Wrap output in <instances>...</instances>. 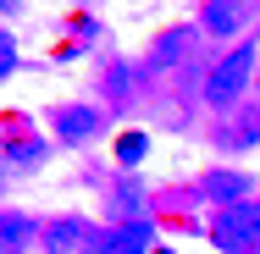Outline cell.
<instances>
[{"instance_id":"cell-2","label":"cell","mask_w":260,"mask_h":254,"mask_svg":"<svg viewBox=\"0 0 260 254\" xmlns=\"http://www.w3.org/2000/svg\"><path fill=\"white\" fill-rule=\"evenodd\" d=\"M210 238H216V249H221V254H255L260 249V215H255V204H233V210H221V215L210 221Z\"/></svg>"},{"instance_id":"cell-8","label":"cell","mask_w":260,"mask_h":254,"mask_svg":"<svg viewBox=\"0 0 260 254\" xmlns=\"http://www.w3.org/2000/svg\"><path fill=\"white\" fill-rule=\"evenodd\" d=\"M28 238H34V221L17 215V210H6V215H0V254H22Z\"/></svg>"},{"instance_id":"cell-10","label":"cell","mask_w":260,"mask_h":254,"mask_svg":"<svg viewBox=\"0 0 260 254\" xmlns=\"http://www.w3.org/2000/svg\"><path fill=\"white\" fill-rule=\"evenodd\" d=\"M227 144H238V150H249V144H260V105L255 111H244L238 122H233V133H221Z\"/></svg>"},{"instance_id":"cell-12","label":"cell","mask_w":260,"mask_h":254,"mask_svg":"<svg viewBox=\"0 0 260 254\" xmlns=\"http://www.w3.org/2000/svg\"><path fill=\"white\" fill-rule=\"evenodd\" d=\"M39 160H45V144H22V150L11 144V166H17V171H22V166H39Z\"/></svg>"},{"instance_id":"cell-5","label":"cell","mask_w":260,"mask_h":254,"mask_svg":"<svg viewBox=\"0 0 260 254\" xmlns=\"http://www.w3.org/2000/svg\"><path fill=\"white\" fill-rule=\"evenodd\" d=\"M205 194L221 204V210L249 204V177H244V171H210V177H205Z\"/></svg>"},{"instance_id":"cell-18","label":"cell","mask_w":260,"mask_h":254,"mask_svg":"<svg viewBox=\"0 0 260 254\" xmlns=\"http://www.w3.org/2000/svg\"><path fill=\"white\" fill-rule=\"evenodd\" d=\"M0 183H6V177H0Z\"/></svg>"},{"instance_id":"cell-15","label":"cell","mask_w":260,"mask_h":254,"mask_svg":"<svg viewBox=\"0 0 260 254\" xmlns=\"http://www.w3.org/2000/svg\"><path fill=\"white\" fill-rule=\"evenodd\" d=\"M0 11H17V0H0Z\"/></svg>"},{"instance_id":"cell-9","label":"cell","mask_w":260,"mask_h":254,"mask_svg":"<svg viewBox=\"0 0 260 254\" xmlns=\"http://www.w3.org/2000/svg\"><path fill=\"white\" fill-rule=\"evenodd\" d=\"M78 243H83V221H72V215L55 221L50 232H45V249H50V254H72Z\"/></svg>"},{"instance_id":"cell-3","label":"cell","mask_w":260,"mask_h":254,"mask_svg":"<svg viewBox=\"0 0 260 254\" xmlns=\"http://www.w3.org/2000/svg\"><path fill=\"white\" fill-rule=\"evenodd\" d=\"M100 254H155V221L139 215V221H122L100 238Z\"/></svg>"},{"instance_id":"cell-6","label":"cell","mask_w":260,"mask_h":254,"mask_svg":"<svg viewBox=\"0 0 260 254\" xmlns=\"http://www.w3.org/2000/svg\"><path fill=\"white\" fill-rule=\"evenodd\" d=\"M188 45H194V33H188V28H172V33H160V39H155V50H150V72L172 66V61H183V55H188Z\"/></svg>"},{"instance_id":"cell-13","label":"cell","mask_w":260,"mask_h":254,"mask_svg":"<svg viewBox=\"0 0 260 254\" xmlns=\"http://www.w3.org/2000/svg\"><path fill=\"white\" fill-rule=\"evenodd\" d=\"M11 66H17V45L11 33H0V78H11Z\"/></svg>"},{"instance_id":"cell-7","label":"cell","mask_w":260,"mask_h":254,"mask_svg":"<svg viewBox=\"0 0 260 254\" xmlns=\"http://www.w3.org/2000/svg\"><path fill=\"white\" fill-rule=\"evenodd\" d=\"M238 22H244V6L238 0H210L205 6V33H216V39L238 33Z\"/></svg>"},{"instance_id":"cell-16","label":"cell","mask_w":260,"mask_h":254,"mask_svg":"<svg viewBox=\"0 0 260 254\" xmlns=\"http://www.w3.org/2000/svg\"><path fill=\"white\" fill-rule=\"evenodd\" d=\"M155 254H172V249H155Z\"/></svg>"},{"instance_id":"cell-11","label":"cell","mask_w":260,"mask_h":254,"mask_svg":"<svg viewBox=\"0 0 260 254\" xmlns=\"http://www.w3.org/2000/svg\"><path fill=\"white\" fill-rule=\"evenodd\" d=\"M144 150H150V133H127V138L116 144V160H122V166H139Z\"/></svg>"},{"instance_id":"cell-14","label":"cell","mask_w":260,"mask_h":254,"mask_svg":"<svg viewBox=\"0 0 260 254\" xmlns=\"http://www.w3.org/2000/svg\"><path fill=\"white\" fill-rule=\"evenodd\" d=\"M116 204H122V210H139V183H133V177L116 188Z\"/></svg>"},{"instance_id":"cell-1","label":"cell","mask_w":260,"mask_h":254,"mask_svg":"<svg viewBox=\"0 0 260 254\" xmlns=\"http://www.w3.org/2000/svg\"><path fill=\"white\" fill-rule=\"evenodd\" d=\"M249 72H255V45L227 50L216 66H210V78H205V100L210 105H233L244 89H249Z\"/></svg>"},{"instance_id":"cell-17","label":"cell","mask_w":260,"mask_h":254,"mask_svg":"<svg viewBox=\"0 0 260 254\" xmlns=\"http://www.w3.org/2000/svg\"><path fill=\"white\" fill-rule=\"evenodd\" d=\"M255 215H260V204H255Z\"/></svg>"},{"instance_id":"cell-4","label":"cell","mask_w":260,"mask_h":254,"mask_svg":"<svg viewBox=\"0 0 260 254\" xmlns=\"http://www.w3.org/2000/svg\"><path fill=\"white\" fill-rule=\"evenodd\" d=\"M50 127L67 138V144H83V138L100 133V116H94L89 105H55V111H50Z\"/></svg>"}]
</instances>
